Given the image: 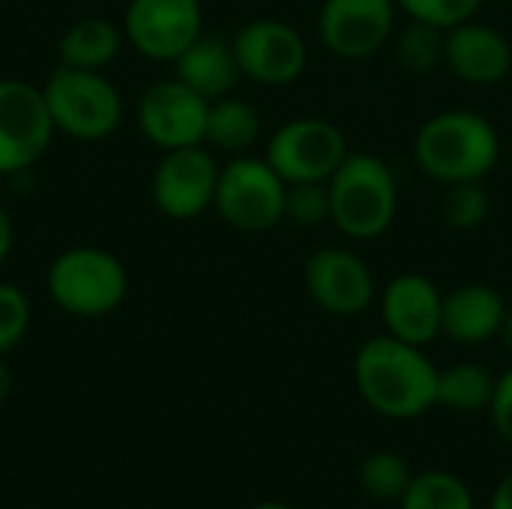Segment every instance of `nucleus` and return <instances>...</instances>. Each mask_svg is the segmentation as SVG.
Listing matches in <instances>:
<instances>
[{
  "mask_svg": "<svg viewBox=\"0 0 512 509\" xmlns=\"http://www.w3.org/2000/svg\"><path fill=\"white\" fill-rule=\"evenodd\" d=\"M393 27V0H324L318 12L321 42L339 60L375 57L393 39Z\"/></svg>",
  "mask_w": 512,
  "mask_h": 509,
  "instance_id": "nucleus-14",
  "label": "nucleus"
},
{
  "mask_svg": "<svg viewBox=\"0 0 512 509\" xmlns=\"http://www.w3.org/2000/svg\"><path fill=\"white\" fill-rule=\"evenodd\" d=\"M330 225L348 240L384 237L399 213V183L393 168L375 153L348 150L327 180Z\"/></svg>",
  "mask_w": 512,
  "mask_h": 509,
  "instance_id": "nucleus-3",
  "label": "nucleus"
},
{
  "mask_svg": "<svg viewBox=\"0 0 512 509\" xmlns=\"http://www.w3.org/2000/svg\"><path fill=\"white\" fill-rule=\"evenodd\" d=\"M444 66L474 87L501 84L512 72V42L498 27L468 18L447 30Z\"/></svg>",
  "mask_w": 512,
  "mask_h": 509,
  "instance_id": "nucleus-16",
  "label": "nucleus"
},
{
  "mask_svg": "<svg viewBox=\"0 0 512 509\" xmlns=\"http://www.w3.org/2000/svg\"><path fill=\"white\" fill-rule=\"evenodd\" d=\"M378 306H381V321H384L387 333L402 342L426 348L441 336L444 294L423 273L393 276L384 285Z\"/></svg>",
  "mask_w": 512,
  "mask_h": 509,
  "instance_id": "nucleus-15",
  "label": "nucleus"
},
{
  "mask_svg": "<svg viewBox=\"0 0 512 509\" xmlns=\"http://www.w3.org/2000/svg\"><path fill=\"white\" fill-rule=\"evenodd\" d=\"M123 27H117L108 18L90 15V18H78L75 24L66 27V33L60 36L57 45V60L63 66H75V69H96L102 72L108 63L117 60L120 48H123Z\"/></svg>",
  "mask_w": 512,
  "mask_h": 509,
  "instance_id": "nucleus-19",
  "label": "nucleus"
},
{
  "mask_svg": "<svg viewBox=\"0 0 512 509\" xmlns=\"http://www.w3.org/2000/svg\"><path fill=\"white\" fill-rule=\"evenodd\" d=\"M258 135H261V117L255 105L234 99V96H222L210 102L207 129H204V144L210 150L240 156V153H249Z\"/></svg>",
  "mask_w": 512,
  "mask_h": 509,
  "instance_id": "nucleus-20",
  "label": "nucleus"
},
{
  "mask_svg": "<svg viewBox=\"0 0 512 509\" xmlns=\"http://www.w3.org/2000/svg\"><path fill=\"white\" fill-rule=\"evenodd\" d=\"M27 330H30L27 294L12 282H0V354H9L12 348H18Z\"/></svg>",
  "mask_w": 512,
  "mask_h": 509,
  "instance_id": "nucleus-27",
  "label": "nucleus"
},
{
  "mask_svg": "<svg viewBox=\"0 0 512 509\" xmlns=\"http://www.w3.org/2000/svg\"><path fill=\"white\" fill-rule=\"evenodd\" d=\"M444 42V27L408 18V24L396 36V60L411 75H432L444 63Z\"/></svg>",
  "mask_w": 512,
  "mask_h": 509,
  "instance_id": "nucleus-24",
  "label": "nucleus"
},
{
  "mask_svg": "<svg viewBox=\"0 0 512 509\" xmlns=\"http://www.w3.org/2000/svg\"><path fill=\"white\" fill-rule=\"evenodd\" d=\"M489 210H492V201H489V192H486L483 180L447 186L441 213H444L450 228H456V231H477L489 219Z\"/></svg>",
  "mask_w": 512,
  "mask_h": 509,
  "instance_id": "nucleus-25",
  "label": "nucleus"
},
{
  "mask_svg": "<svg viewBox=\"0 0 512 509\" xmlns=\"http://www.w3.org/2000/svg\"><path fill=\"white\" fill-rule=\"evenodd\" d=\"M174 78H180L186 87H192L207 102L231 96L237 81L243 78L234 45L222 36L201 33L177 60H174Z\"/></svg>",
  "mask_w": 512,
  "mask_h": 509,
  "instance_id": "nucleus-18",
  "label": "nucleus"
},
{
  "mask_svg": "<svg viewBox=\"0 0 512 509\" xmlns=\"http://www.w3.org/2000/svg\"><path fill=\"white\" fill-rule=\"evenodd\" d=\"M285 219L300 228H318L330 222V192L327 183H288Z\"/></svg>",
  "mask_w": 512,
  "mask_h": 509,
  "instance_id": "nucleus-26",
  "label": "nucleus"
},
{
  "mask_svg": "<svg viewBox=\"0 0 512 509\" xmlns=\"http://www.w3.org/2000/svg\"><path fill=\"white\" fill-rule=\"evenodd\" d=\"M201 33V0H129L123 15L126 42L156 63H174Z\"/></svg>",
  "mask_w": 512,
  "mask_h": 509,
  "instance_id": "nucleus-10",
  "label": "nucleus"
},
{
  "mask_svg": "<svg viewBox=\"0 0 512 509\" xmlns=\"http://www.w3.org/2000/svg\"><path fill=\"white\" fill-rule=\"evenodd\" d=\"M498 378L480 366V363H453L438 372V405L459 411V414H477L492 405Z\"/></svg>",
  "mask_w": 512,
  "mask_h": 509,
  "instance_id": "nucleus-21",
  "label": "nucleus"
},
{
  "mask_svg": "<svg viewBox=\"0 0 512 509\" xmlns=\"http://www.w3.org/2000/svg\"><path fill=\"white\" fill-rule=\"evenodd\" d=\"M219 183V162L207 144L165 150L156 162L150 195L162 216L189 222L213 207Z\"/></svg>",
  "mask_w": 512,
  "mask_h": 509,
  "instance_id": "nucleus-9",
  "label": "nucleus"
},
{
  "mask_svg": "<svg viewBox=\"0 0 512 509\" xmlns=\"http://www.w3.org/2000/svg\"><path fill=\"white\" fill-rule=\"evenodd\" d=\"M393 3L414 21H429L435 27L450 30L474 18L483 0H393Z\"/></svg>",
  "mask_w": 512,
  "mask_h": 509,
  "instance_id": "nucleus-28",
  "label": "nucleus"
},
{
  "mask_svg": "<svg viewBox=\"0 0 512 509\" xmlns=\"http://www.w3.org/2000/svg\"><path fill=\"white\" fill-rule=\"evenodd\" d=\"M54 132L42 87L0 78V177L30 171L48 153Z\"/></svg>",
  "mask_w": 512,
  "mask_h": 509,
  "instance_id": "nucleus-8",
  "label": "nucleus"
},
{
  "mask_svg": "<svg viewBox=\"0 0 512 509\" xmlns=\"http://www.w3.org/2000/svg\"><path fill=\"white\" fill-rule=\"evenodd\" d=\"M507 300L486 282H465L444 294L441 333L459 345H486L501 336Z\"/></svg>",
  "mask_w": 512,
  "mask_h": 509,
  "instance_id": "nucleus-17",
  "label": "nucleus"
},
{
  "mask_svg": "<svg viewBox=\"0 0 512 509\" xmlns=\"http://www.w3.org/2000/svg\"><path fill=\"white\" fill-rule=\"evenodd\" d=\"M210 102L186 87L180 78L156 81L138 99V129L141 135L165 150L204 144Z\"/></svg>",
  "mask_w": 512,
  "mask_h": 509,
  "instance_id": "nucleus-13",
  "label": "nucleus"
},
{
  "mask_svg": "<svg viewBox=\"0 0 512 509\" xmlns=\"http://www.w3.org/2000/svg\"><path fill=\"white\" fill-rule=\"evenodd\" d=\"M489 414H492V423H495V432L512 444V369H507L498 384H495V396H492V405H489Z\"/></svg>",
  "mask_w": 512,
  "mask_h": 509,
  "instance_id": "nucleus-29",
  "label": "nucleus"
},
{
  "mask_svg": "<svg viewBox=\"0 0 512 509\" xmlns=\"http://www.w3.org/2000/svg\"><path fill=\"white\" fill-rule=\"evenodd\" d=\"M357 480H360L363 495H369L372 501H378V504H399L402 495L408 492L414 474H411V465L399 453L378 450V453H369L360 462Z\"/></svg>",
  "mask_w": 512,
  "mask_h": 509,
  "instance_id": "nucleus-23",
  "label": "nucleus"
},
{
  "mask_svg": "<svg viewBox=\"0 0 512 509\" xmlns=\"http://www.w3.org/2000/svg\"><path fill=\"white\" fill-rule=\"evenodd\" d=\"M507 348V354L512 357V306H507V318H504V327H501V336H498Z\"/></svg>",
  "mask_w": 512,
  "mask_h": 509,
  "instance_id": "nucleus-33",
  "label": "nucleus"
},
{
  "mask_svg": "<svg viewBox=\"0 0 512 509\" xmlns=\"http://www.w3.org/2000/svg\"><path fill=\"white\" fill-rule=\"evenodd\" d=\"M489 509H512V474H507L501 483H498V489H495V495H492V504Z\"/></svg>",
  "mask_w": 512,
  "mask_h": 509,
  "instance_id": "nucleus-31",
  "label": "nucleus"
},
{
  "mask_svg": "<svg viewBox=\"0 0 512 509\" xmlns=\"http://www.w3.org/2000/svg\"><path fill=\"white\" fill-rule=\"evenodd\" d=\"M12 243H15V225H12V216H9V210L0 204V264L9 258V252H12Z\"/></svg>",
  "mask_w": 512,
  "mask_h": 509,
  "instance_id": "nucleus-30",
  "label": "nucleus"
},
{
  "mask_svg": "<svg viewBox=\"0 0 512 509\" xmlns=\"http://www.w3.org/2000/svg\"><path fill=\"white\" fill-rule=\"evenodd\" d=\"M234 54L240 63V72L264 87H285L294 84L309 63L306 39L279 18H255L246 21L234 39Z\"/></svg>",
  "mask_w": 512,
  "mask_h": 509,
  "instance_id": "nucleus-11",
  "label": "nucleus"
},
{
  "mask_svg": "<svg viewBox=\"0 0 512 509\" xmlns=\"http://www.w3.org/2000/svg\"><path fill=\"white\" fill-rule=\"evenodd\" d=\"M501 159V138L489 117L468 108L432 114L414 135V162L444 186L486 180Z\"/></svg>",
  "mask_w": 512,
  "mask_h": 509,
  "instance_id": "nucleus-2",
  "label": "nucleus"
},
{
  "mask_svg": "<svg viewBox=\"0 0 512 509\" xmlns=\"http://www.w3.org/2000/svg\"><path fill=\"white\" fill-rule=\"evenodd\" d=\"M42 93L54 129L75 141H105L123 123V93L96 69L57 63Z\"/></svg>",
  "mask_w": 512,
  "mask_h": 509,
  "instance_id": "nucleus-5",
  "label": "nucleus"
},
{
  "mask_svg": "<svg viewBox=\"0 0 512 509\" xmlns=\"http://www.w3.org/2000/svg\"><path fill=\"white\" fill-rule=\"evenodd\" d=\"M252 509H291L288 504H276V501H264V504H255Z\"/></svg>",
  "mask_w": 512,
  "mask_h": 509,
  "instance_id": "nucleus-34",
  "label": "nucleus"
},
{
  "mask_svg": "<svg viewBox=\"0 0 512 509\" xmlns=\"http://www.w3.org/2000/svg\"><path fill=\"white\" fill-rule=\"evenodd\" d=\"M438 366L420 345L390 333L357 348L354 384L360 399L387 420H417L438 405Z\"/></svg>",
  "mask_w": 512,
  "mask_h": 509,
  "instance_id": "nucleus-1",
  "label": "nucleus"
},
{
  "mask_svg": "<svg viewBox=\"0 0 512 509\" xmlns=\"http://www.w3.org/2000/svg\"><path fill=\"white\" fill-rule=\"evenodd\" d=\"M285 192L288 183L264 156L240 153L219 168L213 207L225 225L243 234H264L285 222Z\"/></svg>",
  "mask_w": 512,
  "mask_h": 509,
  "instance_id": "nucleus-6",
  "label": "nucleus"
},
{
  "mask_svg": "<svg viewBox=\"0 0 512 509\" xmlns=\"http://www.w3.org/2000/svg\"><path fill=\"white\" fill-rule=\"evenodd\" d=\"M345 156V132L324 117H297L282 123L264 150V159L285 183H327Z\"/></svg>",
  "mask_w": 512,
  "mask_h": 509,
  "instance_id": "nucleus-7",
  "label": "nucleus"
},
{
  "mask_svg": "<svg viewBox=\"0 0 512 509\" xmlns=\"http://www.w3.org/2000/svg\"><path fill=\"white\" fill-rule=\"evenodd\" d=\"M399 509H477L468 483L450 471H423L414 474Z\"/></svg>",
  "mask_w": 512,
  "mask_h": 509,
  "instance_id": "nucleus-22",
  "label": "nucleus"
},
{
  "mask_svg": "<svg viewBox=\"0 0 512 509\" xmlns=\"http://www.w3.org/2000/svg\"><path fill=\"white\" fill-rule=\"evenodd\" d=\"M12 369L6 366V360H3V354H0V405L9 399V393H12Z\"/></svg>",
  "mask_w": 512,
  "mask_h": 509,
  "instance_id": "nucleus-32",
  "label": "nucleus"
},
{
  "mask_svg": "<svg viewBox=\"0 0 512 509\" xmlns=\"http://www.w3.org/2000/svg\"><path fill=\"white\" fill-rule=\"evenodd\" d=\"M45 285L60 312L72 318H105L123 306L129 273L102 246H72L51 261Z\"/></svg>",
  "mask_w": 512,
  "mask_h": 509,
  "instance_id": "nucleus-4",
  "label": "nucleus"
},
{
  "mask_svg": "<svg viewBox=\"0 0 512 509\" xmlns=\"http://www.w3.org/2000/svg\"><path fill=\"white\" fill-rule=\"evenodd\" d=\"M303 282L312 303L333 318H357L378 297L369 264L345 246L315 249L303 267Z\"/></svg>",
  "mask_w": 512,
  "mask_h": 509,
  "instance_id": "nucleus-12",
  "label": "nucleus"
}]
</instances>
